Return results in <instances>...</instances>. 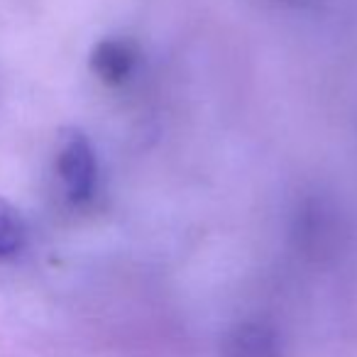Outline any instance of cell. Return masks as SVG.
Instances as JSON below:
<instances>
[{
	"label": "cell",
	"mask_w": 357,
	"mask_h": 357,
	"mask_svg": "<svg viewBox=\"0 0 357 357\" xmlns=\"http://www.w3.org/2000/svg\"><path fill=\"white\" fill-rule=\"evenodd\" d=\"M54 167L71 201H89L98 184V162L91 139L79 128H64L56 137Z\"/></svg>",
	"instance_id": "1"
},
{
	"label": "cell",
	"mask_w": 357,
	"mask_h": 357,
	"mask_svg": "<svg viewBox=\"0 0 357 357\" xmlns=\"http://www.w3.org/2000/svg\"><path fill=\"white\" fill-rule=\"evenodd\" d=\"M135 54L132 45L125 40H103L91 52V71L105 84H123L135 69Z\"/></svg>",
	"instance_id": "2"
},
{
	"label": "cell",
	"mask_w": 357,
	"mask_h": 357,
	"mask_svg": "<svg viewBox=\"0 0 357 357\" xmlns=\"http://www.w3.org/2000/svg\"><path fill=\"white\" fill-rule=\"evenodd\" d=\"M277 337L264 326H240L225 342L223 357H277Z\"/></svg>",
	"instance_id": "3"
},
{
	"label": "cell",
	"mask_w": 357,
	"mask_h": 357,
	"mask_svg": "<svg viewBox=\"0 0 357 357\" xmlns=\"http://www.w3.org/2000/svg\"><path fill=\"white\" fill-rule=\"evenodd\" d=\"M27 228L20 211L0 196V259H10L25 248Z\"/></svg>",
	"instance_id": "4"
}]
</instances>
